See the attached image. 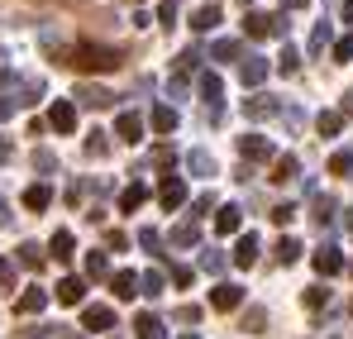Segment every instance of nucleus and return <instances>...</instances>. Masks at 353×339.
<instances>
[{
    "mask_svg": "<svg viewBox=\"0 0 353 339\" xmlns=\"http://www.w3.org/2000/svg\"><path fill=\"white\" fill-rule=\"evenodd\" d=\"M67 57L77 72H115L119 67V48H105V43H77Z\"/></svg>",
    "mask_w": 353,
    "mask_h": 339,
    "instance_id": "obj_1",
    "label": "nucleus"
},
{
    "mask_svg": "<svg viewBox=\"0 0 353 339\" xmlns=\"http://www.w3.org/2000/svg\"><path fill=\"white\" fill-rule=\"evenodd\" d=\"M243 29L253 34V39H282L287 34V14H258V10H248V19H243Z\"/></svg>",
    "mask_w": 353,
    "mask_h": 339,
    "instance_id": "obj_2",
    "label": "nucleus"
},
{
    "mask_svg": "<svg viewBox=\"0 0 353 339\" xmlns=\"http://www.w3.org/2000/svg\"><path fill=\"white\" fill-rule=\"evenodd\" d=\"M48 124H53L58 134H72V129H77V106H72V101H53V110H48Z\"/></svg>",
    "mask_w": 353,
    "mask_h": 339,
    "instance_id": "obj_3",
    "label": "nucleus"
},
{
    "mask_svg": "<svg viewBox=\"0 0 353 339\" xmlns=\"http://www.w3.org/2000/svg\"><path fill=\"white\" fill-rule=\"evenodd\" d=\"M81 325L86 330H115V306H86L81 311Z\"/></svg>",
    "mask_w": 353,
    "mask_h": 339,
    "instance_id": "obj_4",
    "label": "nucleus"
},
{
    "mask_svg": "<svg viewBox=\"0 0 353 339\" xmlns=\"http://www.w3.org/2000/svg\"><path fill=\"white\" fill-rule=\"evenodd\" d=\"M239 153L253 158V163H263V158H272V144H268L263 134H243V139H239Z\"/></svg>",
    "mask_w": 353,
    "mask_h": 339,
    "instance_id": "obj_5",
    "label": "nucleus"
},
{
    "mask_svg": "<svg viewBox=\"0 0 353 339\" xmlns=\"http://www.w3.org/2000/svg\"><path fill=\"white\" fill-rule=\"evenodd\" d=\"M315 268H320V278H334V273H344V253H339L334 244H325V249L315 253Z\"/></svg>",
    "mask_w": 353,
    "mask_h": 339,
    "instance_id": "obj_6",
    "label": "nucleus"
},
{
    "mask_svg": "<svg viewBox=\"0 0 353 339\" xmlns=\"http://www.w3.org/2000/svg\"><path fill=\"white\" fill-rule=\"evenodd\" d=\"M158 201H163L168 211H176V206L186 201V182H181V177H163V186H158Z\"/></svg>",
    "mask_w": 353,
    "mask_h": 339,
    "instance_id": "obj_7",
    "label": "nucleus"
},
{
    "mask_svg": "<svg viewBox=\"0 0 353 339\" xmlns=\"http://www.w3.org/2000/svg\"><path fill=\"white\" fill-rule=\"evenodd\" d=\"M239 301H243V287H234V282H220L210 291V306H215V311H234Z\"/></svg>",
    "mask_w": 353,
    "mask_h": 339,
    "instance_id": "obj_8",
    "label": "nucleus"
},
{
    "mask_svg": "<svg viewBox=\"0 0 353 339\" xmlns=\"http://www.w3.org/2000/svg\"><path fill=\"white\" fill-rule=\"evenodd\" d=\"M263 77H268V57H243L239 81H243V86H263Z\"/></svg>",
    "mask_w": 353,
    "mask_h": 339,
    "instance_id": "obj_9",
    "label": "nucleus"
},
{
    "mask_svg": "<svg viewBox=\"0 0 353 339\" xmlns=\"http://www.w3.org/2000/svg\"><path fill=\"white\" fill-rule=\"evenodd\" d=\"M277 110H282L277 96H253V101H243V115H248V119H272Z\"/></svg>",
    "mask_w": 353,
    "mask_h": 339,
    "instance_id": "obj_10",
    "label": "nucleus"
},
{
    "mask_svg": "<svg viewBox=\"0 0 353 339\" xmlns=\"http://www.w3.org/2000/svg\"><path fill=\"white\" fill-rule=\"evenodd\" d=\"M201 96L210 101V119H220V96H225V86H220V77H215V72H205V77H201Z\"/></svg>",
    "mask_w": 353,
    "mask_h": 339,
    "instance_id": "obj_11",
    "label": "nucleus"
},
{
    "mask_svg": "<svg viewBox=\"0 0 353 339\" xmlns=\"http://www.w3.org/2000/svg\"><path fill=\"white\" fill-rule=\"evenodd\" d=\"M72 101L91 106V110H105V106H110L115 96H110V91H101V86H77V96H72Z\"/></svg>",
    "mask_w": 353,
    "mask_h": 339,
    "instance_id": "obj_12",
    "label": "nucleus"
},
{
    "mask_svg": "<svg viewBox=\"0 0 353 339\" xmlns=\"http://www.w3.org/2000/svg\"><path fill=\"white\" fill-rule=\"evenodd\" d=\"M115 134L124 139V144H139V134H143V119H139V115H129V110H124V115L115 119Z\"/></svg>",
    "mask_w": 353,
    "mask_h": 339,
    "instance_id": "obj_13",
    "label": "nucleus"
},
{
    "mask_svg": "<svg viewBox=\"0 0 353 339\" xmlns=\"http://www.w3.org/2000/svg\"><path fill=\"white\" fill-rule=\"evenodd\" d=\"M48 201H53V186H48V182H34V186L24 191V206H29V211H48Z\"/></svg>",
    "mask_w": 353,
    "mask_h": 339,
    "instance_id": "obj_14",
    "label": "nucleus"
},
{
    "mask_svg": "<svg viewBox=\"0 0 353 339\" xmlns=\"http://www.w3.org/2000/svg\"><path fill=\"white\" fill-rule=\"evenodd\" d=\"M81 296H86V282H81V278H62L58 282V301L62 306H77Z\"/></svg>",
    "mask_w": 353,
    "mask_h": 339,
    "instance_id": "obj_15",
    "label": "nucleus"
},
{
    "mask_svg": "<svg viewBox=\"0 0 353 339\" xmlns=\"http://www.w3.org/2000/svg\"><path fill=\"white\" fill-rule=\"evenodd\" d=\"M134 330H139V339H168L163 335V320H158L153 311H143V316L134 320Z\"/></svg>",
    "mask_w": 353,
    "mask_h": 339,
    "instance_id": "obj_16",
    "label": "nucleus"
},
{
    "mask_svg": "<svg viewBox=\"0 0 353 339\" xmlns=\"http://www.w3.org/2000/svg\"><path fill=\"white\" fill-rule=\"evenodd\" d=\"M43 301H48V296H43V287H29V291L14 301V311H19V316H34V311H43Z\"/></svg>",
    "mask_w": 353,
    "mask_h": 339,
    "instance_id": "obj_17",
    "label": "nucleus"
},
{
    "mask_svg": "<svg viewBox=\"0 0 353 339\" xmlns=\"http://www.w3.org/2000/svg\"><path fill=\"white\" fill-rule=\"evenodd\" d=\"M110 291H115L119 301H129V296H139V278L134 273H115L110 278Z\"/></svg>",
    "mask_w": 353,
    "mask_h": 339,
    "instance_id": "obj_18",
    "label": "nucleus"
},
{
    "mask_svg": "<svg viewBox=\"0 0 353 339\" xmlns=\"http://www.w3.org/2000/svg\"><path fill=\"white\" fill-rule=\"evenodd\" d=\"M186 168L196 172V177H215V158L205 148H196V153H186Z\"/></svg>",
    "mask_w": 353,
    "mask_h": 339,
    "instance_id": "obj_19",
    "label": "nucleus"
},
{
    "mask_svg": "<svg viewBox=\"0 0 353 339\" xmlns=\"http://www.w3.org/2000/svg\"><path fill=\"white\" fill-rule=\"evenodd\" d=\"M215 24H220V10H215V5H205V10L191 14V29H196V34H210Z\"/></svg>",
    "mask_w": 353,
    "mask_h": 339,
    "instance_id": "obj_20",
    "label": "nucleus"
},
{
    "mask_svg": "<svg viewBox=\"0 0 353 339\" xmlns=\"http://www.w3.org/2000/svg\"><path fill=\"white\" fill-rule=\"evenodd\" d=\"M239 220H243V211H239V206H220V215H215V229H220V234H234Z\"/></svg>",
    "mask_w": 353,
    "mask_h": 339,
    "instance_id": "obj_21",
    "label": "nucleus"
},
{
    "mask_svg": "<svg viewBox=\"0 0 353 339\" xmlns=\"http://www.w3.org/2000/svg\"><path fill=\"white\" fill-rule=\"evenodd\" d=\"M253 258H258V234H243L239 249H234V263H239V268H248Z\"/></svg>",
    "mask_w": 353,
    "mask_h": 339,
    "instance_id": "obj_22",
    "label": "nucleus"
},
{
    "mask_svg": "<svg viewBox=\"0 0 353 339\" xmlns=\"http://www.w3.org/2000/svg\"><path fill=\"white\" fill-rule=\"evenodd\" d=\"M48 249H53V258H72V249H77V239H72V229H58V234L48 239Z\"/></svg>",
    "mask_w": 353,
    "mask_h": 339,
    "instance_id": "obj_23",
    "label": "nucleus"
},
{
    "mask_svg": "<svg viewBox=\"0 0 353 339\" xmlns=\"http://www.w3.org/2000/svg\"><path fill=\"white\" fill-rule=\"evenodd\" d=\"M153 129H158V134H172L176 129V110L172 106H153Z\"/></svg>",
    "mask_w": 353,
    "mask_h": 339,
    "instance_id": "obj_24",
    "label": "nucleus"
},
{
    "mask_svg": "<svg viewBox=\"0 0 353 339\" xmlns=\"http://www.w3.org/2000/svg\"><path fill=\"white\" fill-rule=\"evenodd\" d=\"M296 172H301V163L287 153V158H277V163H272V182H292Z\"/></svg>",
    "mask_w": 353,
    "mask_h": 339,
    "instance_id": "obj_25",
    "label": "nucleus"
},
{
    "mask_svg": "<svg viewBox=\"0 0 353 339\" xmlns=\"http://www.w3.org/2000/svg\"><path fill=\"white\" fill-rule=\"evenodd\" d=\"M315 124H320V134H330V139H334V134L344 129V110H325Z\"/></svg>",
    "mask_w": 353,
    "mask_h": 339,
    "instance_id": "obj_26",
    "label": "nucleus"
},
{
    "mask_svg": "<svg viewBox=\"0 0 353 339\" xmlns=\"http://www.w3.org/2000/svg\"><path fill=\"white\" fill-rule=\"evenodd\" d=\"M143 196H148V186H143V182H134V186L119 196V206H124V211H139V206H143Z\"/></svg>",
    "mask_w": 353,
    "mask_h": 339,
    "instance_id": "obj_27",
    "label": "nucleus"
},
{
    "mask_svg": "<svg viewBox=\"0 0 353 339\" xmlns=\"http://www.w3.org/2000/svg\"><path fill=\"white\" fill-rule=\"evenodd\" d=\"M19 263L24 268H43V249L39 244H19Z\"/></svg>",
    "mask_w": 353,
    "mask_h": 339,
    "instance_id": "obj_28",
    "label": "nucleus"
},
{
    "mask_svg": "<svg viewBox=\"0 0 353 339\" xmlns=\"http://www.w3.org/2000/svg\"><path fill=\"white\" fill-rule=\"evenodd\" d=\"M310 220H315V225H330V220H334V201H330V196H320V201H315V215H310Z\"/></svg>",
    "mask_w": 353,
    "mask_h": 339,
    "instance_id": "obj_29",
    "label": "nucleus"
},
{
    "mask_svg": "<svg viewBox=\"0 0 353 339\" xmlns=\"http://www.w3.org/2000/svg\"><path fill=\"white\" fill-rule=\"evenodd\" d=\"M196 239H201V229H196V225H176L172 229V244H176V249H186V244H196Z\"/></svg>",
    "mask_w": 353,
    "mask_h": 339,
    "instance_id": "obj_30",
    "label": "nucleus"
},
{
    "mask_svg": "<svg viewBox=\"0 0 353 339\" xmlns=\"http://www.w3.org/2000/svg\"><path fill=\"white\" fill-rule=\"evenodd\" d=\"M330 172H334V177H349V172H353V153H349V148L330 158Z\"/></svg>",
    "mask_w": 353,
    "mask_h": 339,
    "instance_id": "obj_31",
    "label": "nucleus"
},
{
    "mask_svg": "<svg viewBox=\"0 0 353 339\" xmlns=\"http://www.w3.org/2000/svg\"><path fill=\"white\" fill-rule=\"evenodd\" d=\"M210 57H220V62H230V57H239V39H220V43L210 48Z\"/></svg>",
    "mask_w": 353,
    "mask_h": 339,
    "instance_id": "obj_32",
    "label": "nucleus"
},
{
    "mask_svg": "<svg viewBox=\"0 0 353 339\" xmlns=\"http://www.w3.org/2000/svg\"><path fill=\"white\" fill-rule=\"evenodd\" d=\"M139 287H143V296H163V273H143Z\"/></svg>",
    "mask_w": 353,
    "mask_h": 339,
    "instance_id": "obj_33",
    "label": "nucleus"
},
{
    "mask_svg": "<svg viewBox=\"0 0 353 339\" xmlns=\"http://www.w3.org/2000/svg\"><path fill=\"white\" fill-rule=\"evenodd\" d=\"M277 67H282V72H287V77H292L296 67H301V53H296L292 43H287V48H282V57H277Z\"/></svg>",
    "mask_w": 353,
    "mask_h": 339,
    "instance_id": "obj_34",
    "label": "nucleus"
},
{
    "mask_svg": "<svg viewBox=\"0 0 353 339\" xmlns=\"http://www.w3.org/2000/svg\"><path fill=\"white\" fill-rule=\"evenodd\" d=\"M277 258H282V263H296V258H301V244H296V239H282V244H277Z\"/></svg>",
    "mask_w": 353,
    "mask_h": 339,
    "instance_id": "obj_35",
    "label": "nucleus"
},
{
    "mask_svg": "<svg viewBox=\"0 0 353 339\" xmlns=\"http://www.w3.org/2000/svg\"><path fill=\"white\" fill-rule=\"evenodd\" d=\"M330 43V24H315V34H310V53H320Z\"/></svg>",
    "mask_w": 353,
    "mask_h": 339,
    "instance_id": "obj_36",
    "label": "nucleus"
},
{
    "mask_svg": "<svg viewBox=\"0 0 353 339\" xmlns=\"http://www.w3.org/2000/svg\"><path fill=\"white\" fill-rule=\"evenodd\" d=\"M201 268H205V273H220V268H225V258H220L215 249H205V253H201Z\"/></svg>",
    "mask_w": 353,
    "mask_h": 339,
    "instance_id": "obj_37",
    "label": "nucleus"
},
{
    "mask_svg": "<svg viewBox=\"0 0 353 339\" xmlns=\"http://www.w3.org/2000/svg\"><path fill=\"white\" fill-rule=\"evenodd\" d=\"M86 273L91 278H105V253H86Z\"/></svg>",
    "mask_w": 353,
    "mask_h": 339,
    "instance_id": "obj_38",
    "label": "nucleus"
},
{
    "mask_svg": "<svg viewBox=\"0 0 353 339\" xmlns=\"http://www.w3.org/2000/svg\"><path fill=\"white\" fill-rule=\"evenodd\" d=\"M139 244H143V249H153V253H158V249H163V234H158V229H143V234H139Z\"/></svg>",
    "mask_w": 353,
    "mask_h": 339,
    "instance_id": "obj_39",
    "label": "nucleus"
},
{
    "mask_svg": "<svg viewBox=\"0 0 353 339\" xmlns=\"http://www.w3.org/2000/svg\"><path fill=\"white\" fill-rule=\"evenodd\" d=\"M325 301H330V291H325V287H310V291H305V306H310V311H315V306H325Z\"/></svg>",
    "mask_w": 353,
    "mask_h": 339,
    "instance_id": "obj_40",
    "label": "nucleus"
},
{
    "mask_svg": "<svg viewBox=\"0 0 353 339\" xmlns=\"http://www.w3.org/2000/svg\"><path fill=\"white\" fill-rule=\"evenodd\" d=\"M263 320H268V311H248L243 316V330H263Z\"/></svg>",
    "mask_w": 353,
    "mask_h": 339,
    "instance_id": "obj_41",
    "label": "nucleus"
},
{
    "mask_svg": "<svg viewBox=\"0 0 353 339\" xmlns=\"http://www.w3.org/2000/svg\"><path fill=\"white\" fill-rule=\"evenodd\" d=\"M334 57H339V62H349V57H353V34H349V39H339V43H334Z\"/></svg>",
    "mask_w": 353,
    "mask_h": 339,
    "instance_id": "obj_42",
    "label": "nucleus"
},
{
    "mask_svg": "<svg viewBox=\"0 0 353 339\" xmlns=\"http://www.w3.org/2000/svg\"><path fill=\"white\" fill-rule=\"evenodd\" d=\"M14 287V263H0V291H10Z\"/></svg>",
    "mask_w": 353,
    "mask_h": 339,
    "instance_id": "obj_43",
    "label": "nucleus"
},
{
    "mask_svg": "<svg viewBox=\"0 0 353 339\" xmlns=\"http://www.w3.org/2000/svg\"><path fill=\"white\" fill-rule=\"evenodd\" d=\"M158 19L172 24V19H176V0H163V5H158Z\"/></svg>",
    "mask_w": 353,
    "mask_h": 339,
    "instance_id": "obj_44",
    "label": "nucleus"
},
{
    "mask_svg": "<svg viewBox=\"0 0 353 339\" xmlns=\"http://www.w3.org/2000/svg\"><path fill=\"white\" fill-rule=\"evenodd\" d=\"M176 320H181V325H196V320H201V306H181V316H176Z\"/></svg>",
    "mask_w": 353,
    "mask_h": 339,
    "instance_id": "obj_45",
    "label": "nucleus"
},
{
    "mask_svg": "<svg viewBox=\"0 0 353 339\" xmlns=\"http://www.w3.org/2000/svg\"><path fill=\"white\" fill-rule=\"evenodd\" d=\"M292 215H296L292 206H277V211H272V220H277V225H292Z\"/></svg>",
    "mask_w": 353,
    "mask_h": 339,
    "instance_id": "obj_46",
    "label": "nucleus"
},
{
    "mask_svg": "<svg viewBox=\"0 0 353 339\" xmlns=\"http://www.w3.org/2000/svg\"><path fill=\"white\" fill-rule=\"evenodd\" d=\"M14 106H19L14 96H0V119H10V115H14Z\"/></svg>",
    "mask_w": 353,
    "mask_h": 339,
    "instance_id": "obj_47",
    "label": "nucleus"
},
{
    "mask_svg": "<svg viewBox=\"0 0 353 339\" xmlns=\"http://www.w3.org/2000/svg\"><path fill=\"white\" fill-rule=\"evenodd\" d=\"M10 225H14V215H10V206L0 201V229H10Z\"/></svg>",
    "mask_w": 353,
    "mask_h": 339,
    "instance_id": "obj_48",
    "label": "nucleus"
},
{
    "mask_svg": "<svg viewBox=\"0 0 353 339\" xmlns=\"http://www.w3.org/2000/svg\"><path fill=\"white\" fill-rule=\"evenodd\" d=\"M344 24H353V0H344Z\"/></svg>",
    "mask_w": 353,
    "mask_h": 339,
    "instance_id": "obj_49",
    "label": "nucleus"
},
{
    "mask_svg": "<svg viewBox=\"0 0 353 339\" xmlns=\"http://www.w3.org/2000/svg\"><path fill=\"white\" fill-rule=\"evenodd\" d=\"M344 115H353V91H344Z\"/></svg>",
    "mask_w": 353,
    "mask_h": 339,
    "instance_id": "obj_50",
    "label": "nucleus"
},
{
    "mask_svg": "<svg viewBox=\"0 0 353 339\" xmlns=\"http://www.w3.org/2000/svg\"><path fill=\"white\" fill-rule=\"evenodd\" d=\"M344 225H349V229H353V211H349V220H344Z\"/></svg>",
    "mask_w": 353,
    "mask_h": 339,
    "instance_id": "obj_51",
    "label": "nucleus"
},
{
    "mask_svg": "<svg viewBox=\"0 0 353 339\" xmlns=\"http://www.w3.org/2000/svg\"><path fill=\"white\" fill-rule=\"evenodd\" d=\"M243 5H253V0H243Z\"/></svg>",
    "mask_w": 353,
    "mask_h": 339,
    "instance_id": "obj_52",
    "label": "nucleus"
}]
</instances>
